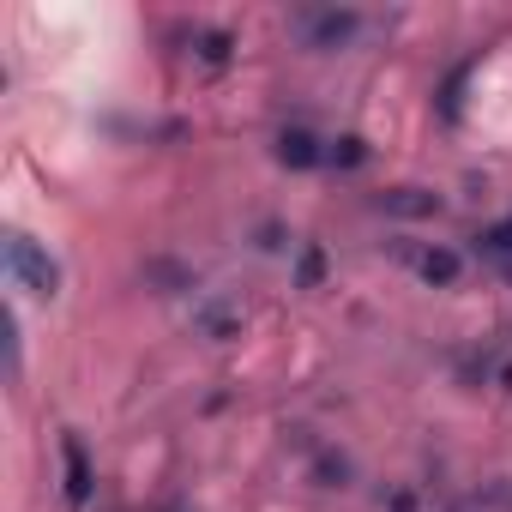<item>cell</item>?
<instances>
[{
  "label": "cell",
  "instance_id": "cell-1",
  "mask_svg": "<svg viewBox=\"0 0 512 512\" xmlns=\"http://www.w3.org/2000/svg\"><path fill=\"white\" fill-rule=\"evenodd\" d=\"M0 253H7V278H13V290H25V296H37V302H55V296H61V266L49 260V247H37L25 229H13Z\"/></svg>",
  "mask_w": 512,
  "mask_h": 512
},
{
  "label": "cell",
  "instance_id": "cell-2",
  "mask_svg": "<svg viewBox=\"0 0 512 512\" xmlns=\"http://www.w3.org/2000/svg\"><path fill=\"white\" fill-rule=\"evenodd\" d=\"M356 31H362L356 13H332V7H326V13H296V37H302L308 49H344Z\"/></svg>",
  "mask_w": 512,
  "mask_h": 512
},
{
  "label": "cell",
  "instance_id": "cell-3",
  "mask_svg": "<svg viewBox=\"0 0 512 512\" xmlns=\"http://www.w3.org/2000/svg\"><path fill=\"white\" fill-rule=\"evenodd\" d=\"M278 157H284V163H296V169H308V163H320V151H314V139H308L302 127L278 139Z\"/></svg>",
  "mask_w": 512,
  "mask_h": 512
},
{
  "label": "cell",
  "instance_id": "cell-4",
  "mask_svg": "<svg viewBox=\"0 0 512 512\" xmlns=\"http://www.w3.org/2000/svg\"><path fill=\"white\" fill-rule=\"evenodd\" d=\"M67 476H73V482H67L73 506H85V488H91V482H85V446H79V440H67Z\"/></svg>",
  "mask_w": 512,
  "mask_h": 512
},
{
  "label": "cell",
  "instance_id": "cell-5",
  "mask_svg": "<svg viewBox=\"0 0 512 512\" xmlns=\"http://www.w3.org/2000/svg\"><path fill=\"white\" fill-rule=\"evenodd\" d=\"M422 278L452 284V278H458V253H422Z\"/></svg>",
  "mask_w": 512,
  "mask_h": 512
},
{
  "label": "cell",
  "instance_id": "cell-6",
  "mask_svg": "<svg viewBox=\"0 0 512 512\" xmlns=\"http://www.w3.org/2000/svg\"><path fill=\"white\" fill-rule=\"evenodd\" d=\"M410 193H416V187H404V193H392L386 205H392V211H440V199H410Z\"/></svg>",
  "mask_w": 512,
  "mask_h": 512
}]
</instances>
